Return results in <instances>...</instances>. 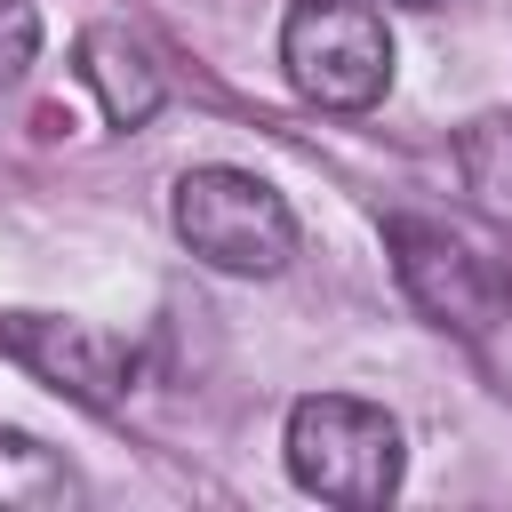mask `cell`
Segmentation results:
<instances>
[{
  "mask_svg": "<svg viewBox=\"0 0 512 512\" xmlns=\"http://www.w3.org/2000/svg\"><path fill=\"white\" fill-rule=\"evenodd\" d=\"M280 456H288V480L320 504H344V512H376L400 496V472H408V448H400V424L360 400V392H304L288 408V432H280Z\"/></svg>",
  "mask_w": 512,
  "mask_h": 512,
  "instance_id": "6da1fadb",
  "label": "cell"
},
{
  "mask_svg": "<svg viewBox=\"0 0 512 512\" xmlns=\"http://www.w3.org/2000/svg\"><path fill=\"white\" fill-rule=\"evenodd\" d=\"M168 216H176V240H184L200 264L232 272V280H272V272L296 256V208H288L264 176L224 168V160L176 176Z\"/></svg>",
  "mask_w": 512,
  "mask_h": 512,
  "instance_id": "7a4b0ae2",
  "label": "cell"
},
{
  "mask_svg": "<svg viewBox=\"0 0 512 512\" xmlns=\"http://www.w3.org/2000/svg\"><path fill=\"white\" fill-rule=\"evenodd\" d=\"M288 88L320 112H368L392 88V32L376 0H296L280 16Z\"/></svg>",
  "mask_w": 512,
  "mask_h": 512,
  "instance_id": "3957f363",
  "label": "cell"
},
{
  "mask_svg": "<svg viewBox=\"0 0 512 512\" xmlns=\"http://www.w3.org/2000/svg\"><path fill=\"white\" fill-rule=\"evenodd\" d=\"M0 344H8L40 384H56V392L80 400V408H112V400L128 392V376H136V352H128L120 336H104V328H88V320H56V312H8V320H0Z\"/></svg>",
  "mask_w": 512,
  "mask_h": 512,
  "instance_id": "277c9868",
  "label": "cell"
},
{
  "mask_svg": "<svg viewBox=\"0 0 512 512\" xmlns=\"http://www.w3.org/2000/svg\"><path fill=\"white\" fill-rule=\"evenodd\" d=\"M392 264H400V288L440 320V328H488L496 320V304H504V288H496V272L456 240V232H440V224H424V216H392Z\"/></svg>",
  "mask_w": 512,
  "mask_h": 512,
  "instance_id": "5b68a950",
  "label": "cell"
},
{
  "mask_svg": "<svg viewBox=\"0 0 512 512\" xmlns=\"http://www.w3.org/2000/svg\"><path fill=\"white\" fill-rule=\"evenodd\" d=\"M80 80L96 88L112 128H144L160 112V96H168V72H160L152 40L128 32V24H88L80 32Z\"/></svg>",
  "mask_w": 512,
  "mask_h": 512,
  "instance_id": "8992f818",
  "label": "cell"
},
{
  "mask_svg": "<svg viewBox=\"0 0 512 512\" xmlns=\"http://www.w3.org/2000/svg\"><path fill=\"white\" fill-rule=\"evenodd\" d=\"M72 496H80L72 464L56 448H40L32 432L0 424V512H64Z\"/></svg>",
  "mask_w": 512,
  "mask_h": 512,
  "instance_id": "52a82bcc",
  "label": "cell"
},
{
  "mask_svg": "<svg viewBox=\"0 0 512 512\" xmlns=\"http://www.w3.org/2000/svg\"><path fill=\"white\" fill-rule=\"evenodd\" d=\"M456 176L488 216L512 224V112H488V120H472L456 136Z\"/></svg>",
  "mask_w": 512,
  "mask_h": 512,
  "instance_id": "ba28073f",
  "label": "cell"
},
{
  "mask_svg": "<svg viewBox=\"0 0 512 512\" xmlns=\"http://www.w3.org/2000/svg\"><path fill=\"white\" fill-rule=\"evenodd\" d=\"M32 56H40V16H32L24 0H8V8H0V88H16Z\"/></svg>",
  "mask_w": 512,
  "mask_h": 512,
  "instance_id": "9c48e42d",
  "label": "cell"
},
{
  "mask_svg": "<svg viewBox=\"0 0 512 512\" xmlns=\"http://www.w3.org/2000/svg\"><path fill=\"white\" fill-rule=\"evenodd\" d=\"M384 8H448V0H384Z\"/></svg>",
  "mask_w": 512,
  "mask_h": 512,
  "instance_id": "30bf717a",
  "label": "cell"
}]
</instances>
